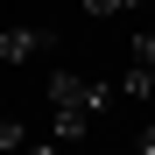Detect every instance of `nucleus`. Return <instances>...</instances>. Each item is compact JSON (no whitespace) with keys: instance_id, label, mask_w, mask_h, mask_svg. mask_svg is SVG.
I'll return each mask as SVG.
<instances>
[{"instance_id":"1","label":"nucleus","mask_w":155,"mask_h":155,"mask_svg":"<svg viewBox=\"0 0 155 155\" xmlns=\"http://www.w3.org/2000/svg\"><path fill=\"white\" fill-rule=\"evenodd\" d=\"M106 99H113L106 78H85V71H57V78H49V106H57V113H85L92 120Z\"/></svg>"},{"instance_id":"2","label":"nucleus","mask_w":155,"mask_h":155,"mask_svg":"<svg viewBox=\"0 0 155 155\" xmlns=\"http://www.w3.org/2000/svg\"><path fill=\"white\" fill-rule=\"evenodd\" d=\"M127 99H155V35H134L127 49V78H120Z\"/></svg>"},{"instance_id":"3","label":"nucleus","mask_w":155,"mask_h":155,"mask_svg":"<svg viewBox=\"0 0 155 155\" xmlns=\"http://www.w3.org/2000/svg\"><path fill=\"white\" fill-rule=\"evenodd\" d=\"M49 57V28H0V64H28Z\"/></svg>"},{"instance_id":"4","label":"nucleus","mask_w":155,"mask_h":155,"mask_svg":"<svg viewBox=\"0 0 155 155\" xmlns=\"http://www.w3.org/2000/svg\"><path fill=\"white\" fill-rule=\"evenodd\" d=\"M21 148H28V127L21 120H0V155H21Z\"/></svg>"},{"instance_id":"5","label":"nucleus","mask_w":155,"mask_h":155,"mask_svg":"<svg viewBox=\"0 0 155 155\" xmlns=\"http://www.w3.org/2000/svg\"><path fill=\"white\" fill-rule=\"evenodd\" d=\"M85 127H92L85 113H57V141H85Z\"/></svg>"},{"instance_id":"6","label":"nucleus","mask_w":155,"mask_h":155,"mask_svg":"<svg viewBox=\"0 0 155 155\" xmlns=\"http://www.w3.org/2000/svg\"><path fill=\"white\" fill-rule=\"evenodd\" d=\"M127 7H141V0H85V14H127Z\"/></svg>"},{"instance_id":"7","label":"nucleus","mask_w":155,"mask_h":155,"mask_svg":"<svg viewBox=\"0 0 155 155\" xmlns=\"http://www.w3.org/2000/svg\"><path fill=\"white\" fill-rule=\"evenodd\" d=\"M21 155H57V148H49V141H28V148H21Z\"/></svg>"},{"instance_id":"8","label":"nucleus","mask_w":155,"mask_h":155,"mask_svg":"<svg viewBox=\"0 0 155 155\" xmlns=\"http://www.w3.org/2000/svg\"><path fill=\"white\" fill-rule=\"evenodd\" d=\"M141 155H155V127H148V134H141Z\"/></svg>"}]
</instances>
